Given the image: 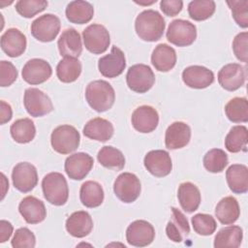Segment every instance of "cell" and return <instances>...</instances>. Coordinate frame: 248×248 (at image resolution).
I'll return each instance as SVG.
<instances>
[{
  "label": "cell",
  "mask_w": 248,
  "mask_h": 248,
  "mask_svg": "<svg viewBox=\"0 0 248 248\" xmlns=\"http://www.w3.org/2000/svg\"><path fill=\"white\" fill-rule=\"evenodd\" d=\"M202 162L204 168L213 173L223 171L229 163L227 153L220 148H213L207 151Z\"/></svg>",
  "instance_id": "ab89813d"
},
{
  "label": "cell",
  "mask_w": 248,
  "mask_h": 248,
  "mask_svg": "<svg viewBox=\"0 0 248 248\" xmlns=\"http://www.w3.org/2000/svg\"><path fill=\"white\" fill-rule=\"evenodd\" d=\"M191 222L194 231L200 235H210L217 228L214 217L209 214L198 213L192 217Z\"/></svg>",
  "instance_id": "60d3db41"
},
{
  "label": "cell",
  "mask_w": 248,
  "mask_h": 248,
  "mask_svg": "<svg viewBox=\"0 0 248 248\" xmlns=\"http://www.w3.org/2000/svg\"><path fill=\"white\" fill-rule=\"evenodd\" d=\"M177 198L182 209L188 213L196 211L201 203V192L192 182H183L179 185Z\"/></svg>",
  "instance_id": "f1b7e54d"
},
{
  "label": "cell",
  "mask_w": 248,
  "mask_h": 248,
  "mask_svg": "<svg viewBox=\"0 0 248 248\" xmlns=\"http://www.w3.org/2000/svg\"><path fill=\"white\" fill-rule=\"evenodd\" d=\"M23 104L27 112L33 117L44 116L53 110L50 98L42 90L34 87L25 90Z\"/></svg>",
  "instance_id": "30bf717a"
},
{
  "label": "cell",
  "mask_w": 248,
  "mask_h": 248,
  "mask_svg": "<svg viewBox=\"0 0 248 248\" xmlns=\"http://www.w3.org/2000/svg\"><path fill=\"white\" fill-rule=\"evenodd\" d=\"M18 211L28 224H39L46 217V209L44 202L34 196H27L21 200Z\"/></svg>",
  "instance_id": "ffe728a7"
},
{
  "label": "cell",
  "mask_w": 248,
  "mask_h": 248,
  "mask_svg": "<svg viewBox=\"0 0 248 248\" xmlns=\"http://www.w3.org/2000/svg\"><path fill=\"white\" fill-rule=\"evenodd\" d=\"M182 80L188 87L203 89L213 83L214 74L206 67L193 65L183 70Z\"/></svg>",
  "instance_id": "d6986e66"
},
{
  "label": "cell",
  "mask_w": 248,
  "mask_h": 248,
  "mask_svg": "<svg viewBox=\"0 0 248 248\" xmlns=\"http://www.w3.org/2000/svg\"><path fill=\"white\" fill-rule=\"evenodd\" d=\"M65 13L66 17L70 22L75 24H84L92 19L94 16V8L87 1L76 0L67 5Z\"/></svg>",
  "instance_id": "f546056e"
},
{
  "label": "cell",
  "mask_w": 248,
  "mask_h": 248,
  "mask_svg": "<svg viewBox=\"0 0 248 248\" xmlns=\"http://www.w3.org/2000/svg\"><path fill=\"white\" fill-rule=\"evenodd\" d=\"M46 0H19L16 3V11L23 17L31 18L47 7Z\"/></svg>",
  "instance_id": "b9f144b4"
},
{
  "label": "cell",
  "mask_w": 248,
  "mask_h": 248,
  "mask_svg": "<svg viewBox=\"0 0 248 248\" xmlns=\"http://www.w3.org/2000/svg\"><path fill=\"white\" fill-rule=\"evenodd\" d=\"M126 81L132 91L145 93L154 85L155 75L148 65L135 64L129 68L126 75Z\"/></svg>",
  "instance_id": "5b68a950"
},
{
  "label": "cell",
  "mask_w": 248,
  "mask_h": 248,
  "mask_svg": "<svg viewBox=\"0 0 248 248\" xmlns=\"http://www.w3.org/2000/svg\"><path fill=\"white\" fill-rule=\"evenodd\" d=\"M167 40L176 46H188L197 38L196 26L185 19L172 20L166 33Z\"/></svg>",
  "instance_id": "52a82bcc"
},
{
  "label": "cell",
  "mask_w": 248,
  "mask_h": 248,
  "mask_svg": "<svg viewBox=\"0 0 248 248\" xmlns=\"http://www.w3.org/2000/svg\"><path fill=\"white\" fill-rule=\"evenodd\" d=\"M232 11V17L238 26L242 28L248 27V0H232L227 1Z\"/></svg>",
  "instance_id": "7bdbcfd3"
},
{
  "label": "cell",
  "mask_w": 248,
  "mask_h": 248,
  "mask_svg": "<svg viewBox=\"0 0 248 248\" xmlns=\"http://www.w3.org/2000/svg\"><path fill=\"white\" fill-rule=\"evenodd\" d=\"M131 122L138 132L143 134L151 133L158 126L159 114L151 106H140L133 111Z\"/></svg>",
  "instance_id": "ac0fdd59"
},
{
  "label": "cell",
  "mask_w": 248,
  "mask_h": 248,
  "mask_svg": "<svg viewBox=\"0 0 248 248\" xmlns=\"http://www.w3.org/2000/svg\"><path fill=\"white\" fill-rule=\"evenodd\" d=\"M11 244L14 248H33L36 245V237L29 229L19 228L16 231Z\"/></svg>",
  "instance_id": "ee69618b"
},
{
  "label": "cell",
  "mask_w": 248,
  "mask_h": 248,
  "mask_svg": "<svg viewBox=\"0 0 248 248\" xmlns=\"http://www.w3.org/2000/svg\"><path fill=\"white\" fill-rule=\"evenodd\" d=\"M183 8L181 0H162L160 2L161 11L168 16H175Z\"/></svg>",
  "instance_id": "7dc6e473"
},
{
  "label": "cell",
  "mask_w": 248,
  "mask_h": 248,
  "mask_svg": "<svg viewBox=\"0 0 248 248\" xmlns=\"http://www.w3.org/2000/svg\"><path fill=\"white\" fill-rule=\"evenodd\" d=\"M140 179L136 174L131 172L120 173L113 183L115 196L125 203L135 202L140 197Z\"/></svg>",
  "instance_id": "9c48e42d"
},
{
  "label": "cell",
  "mask_w": 248,
  "mask_h": 248,
  "mask_svg": "<svg viewBox=\"0 0 248 248\" xmlns=\"http://www.w3.org/2000/svg\"><path fill=\"white\" fill-rule=\"evenodd\" d=\"M26 37L16 28H9L1 36V48L10 57H18L26 49Z\"/></svg>",
  "instance_id": "7402d4cb"
},
{
  "label": "cell",
  "mask_w": 248,
  "mask_h": 248,
  "mask_svg": "<svg viewBox=\"0 0 248 248\" xmlns=\"http://www.w3.org/2000/svg\"><path fill=\"white\" fill-rule=\"evenodd\" d=\"M245 68L237 63H230L221 68L218 72V82L228 91L239 89L245 82Z\"/></svg>",
  "instance_id": "9a60e30c"
},
{
  "label": "cell",
  "mask_w": 248,
  "mask_h": 248,
  "mask_svg": "<svg viewBox=\"0 0 248 248\" xmlns=\"http://www.w3.org/2000/svg\"><path fill=\"white\" fill-rule=\"evenodd\" d=\"M216 4L212 0H194L188 4L189 16L196 21L209 18L215 12Z\"/></svg>",
  "instance_id": "f35d334b"
},
{
  "label": "cell",
  "mask_w": 248,
  "mask_h": 248,
  "mask_svg": "<svg viewBox=\"0 0 248 248\" xmlns=\"http://www.w3.org/2000/svg\"><path fill=\"white\" fill-rule=\"evenodd\" d=\"M155 237L153 226L145 220L132 222L126 230L127 242L136 247H145L152 243Z\"/></svg>",
  "instance_id": "7c38bea8"
},
{
  "label": "cell",
  "mask_w": 248,
  "mask_h": 248,
  "mask_svg": "<svg viewBox=\"0 0 248 248\" xmlns=\"http://www.w3.org/2000/svg\"><path fill=\"white\" fill-rule=\"evenodd\" d=\"M11 136L18 143H28L36 136V127L30 118H20L16 120L10 128Z\"/></svg>",
  "instance_id": "e575fe53"
},
{
  "label": "cell",
  "mask_w": 248,
  "mask_h": 248,
  "mask_svg": "<svg viewBox=\"0 0 248 248\" xmlns=\"http://www.w3.org/2000/svg\"><path fill=\"white\" fill-rule=\"evenodd\" d=\"M43 194L46 202L53 205H63L69 198L68 183L60 172H49L42 180Z\"/></svg>",
  "instance_id": "3957f363"
},
{
  "label": "cell",
  "mask_w": 248,
  "mask_h": 248,
  "mask_svg": "<svg viewBox=\"0 0 248 248\" xmlns=\"http://www.w3.org/2000/svg\"><path fill=\"white\" fill-rule=\"evenodd\" d=\"M57 46L59 53L63 57L78 58L82 52L80 35L74 28H69L62 32L57 41Z\"/></svg>",
  "instance_id": "cb8c5ba5"
},
{
  "label": "cell",
  "mask_w": 248,
  "mask_h": 248,
  "mask_svg": "<svg viewBox=\"0 0 248 248\" xmlns=\"http://www.w3.org/2000/svg\"><path fill=\"white\" fill-rule=\"evenodd\" d=\"M126 67V59L124 52L113 46L110 49V52L98 61V69L102 76L113 78L120 76Z\"/></svg>",
  "instance_id": "4fadbf2b"
},
{
  "label": "cell",
  "mask_w": 248,
  "mask_h": 248,
  "mask_svg": "<svg viewBox=\"0 0 248 248\" xmlns=\"http://www.w3.org/2000/svg\"><path fill=\"white\" fill-rule=\"evenodd\" d=\"M93 158L84 152H78L70 155L65 160L64 169L67 175L73 180L83 179L93 168Z\"/></svg>",
  "instance_id": "2e32d148"
},
{
  "label": "cell",
  "mask_w": 248,
  "mask_h": 248,
  "mask_svg": "<svg viewBox=\"0 0 248 248\" xmlns=\"http://www.w3.org/2000/svg\"><path fill=\"white\" fill-rule=\"evenodd\" d=\"M12 180L15 188L19 192H30L38 183V172L35 166L28 162L16 164L12 171Z\"/></svg>",
  "instance_id": "8fae6325"
},
{
  "label": "cell",
  "mask_w": 248,
  "mask_h": 248,
  "mask_svg": "<svg viewBox=\"0 0 248 248\" xmlns=\"http://www.w3.org/2000/svg\"><path fill=\"white\" fill-rule=\"evenodd\" d=\"M82 39L85 48L93 54L104 53L110 44L108 29L98 23L88 25L82 32Z\"/></svg>",
  "instance_id": "8992f818"
},
{
  "label": "cell",
  "mask_w": 248,
  "mask_h": 248,
  "mask_svg": "<svg viewBox=\"0 0 248 248\" xmlns=\"http://www.w3.org/2000/svg\"><path fill=\"white\" fill-rule=\"evenodd\" d=\"M61 27L60 19L52 14H46L37 17L31 23V34L40 42L47 43L53 41Z\"/></svg>",
  "instance_id": "ba28073f"
},
{
  "label": "cell",
  "mask_w": 248,
  "mask_h": 248,
  "mask_svg": "<svg viewBox=\"0 0 248 248\" xmlns=\"http://www.w3.org/2000/svg\"><path fill=\"white\" fill-rule=\"evenodd\" d=\"M97 159L103 167L113 170H121L125 166L123 153L113 146H103L98 152Z\"/></svg>",
  "instance_id": "d590c367"
},
{
  "label": "cell",
  "mask_w": 248,
  "mask_h": 248,
  "mask_svg": "<svg viewBox=\"0 0 248 248\" xmlns=\"http://www.w3.org/2000/svg\"><path fill=\"white\" fill-rule=\"evenodd\" d=\"M145 169L156 177H164L170 173L172 163L169 152L166 150H151L143 160Z\"/></svg>",
  "instance_id": "e0dca14e"
},
{
  "label": "cell",
  "mask_w": 248,
  "mask_h": 248,
  "mask_svg": "<svg viewBox=\"0 0 248 248\" xmlns=\"http://www.w3.org/2000/svg\"><path fill=\"white\" fill-rule=\"evenodd\" d=\"M248 141V130L243 125L233 126L225 139V147L229 152L237 153L246 151Z\"/></svg>",
  "instance_id": "8d00e7d4"
},
{
  "label": "cell",
  "mask_w": 248,
  "mask_h": 248,
  "mask_svg": "<svg viewBox=\"0 0 248 248\" xmlns=\"http://www.w3.org/2000/svg\"><path fill=\"white\" fill-rule=\"evenodd\" d=\"M166 27L164 17L154 10H144L135 21V30L140 39L145 42H156L161 39Z\"/></svg>",
  "instance_id": "6da1fadb"
},
{
  "label": "cell",
  "mask_w": 248,
  "mask_h": 248,
  "mask_svg": "<svg viewBox=\"0 0 248 248\" xmlns=\"http://www.w3.org/2000/svg\"><path fill=\"white\" fill-rule=\"evenodd\" d=\"M52 74L51 66L48 62L41 58L28 60L22 68V78L31 85L41 84L46 81Z\"/></svg>",
  "instance_id": "5bb4252c"
},
{
  "label": "cell",
  "mask_w": 248,
  "mask_h": 248,
  "mask_svg": "<svg viewBox=\"0 0 248 248\" xmlns=\"http://www.w3.org/2000/svg\"><path fill=\"white\" fill-rule=\"evenodd\" d=\"M191 139V129L188 124L176 121L171 123L165 134V144L168 149H179L186 146Z\"/></svg>",
  "instance_id": "44dd1931"
},
{
  "label": "cell",
  "mask_w": 248,
  "mask_h": 248,
  "mask_svg": "<svg viewBox=\"0 0 248 248\" xmlns=\"http://www.w3.org/2000/svg\"><path fill=\"white\" fill-rule=\"evenodd\" d=\"M225 113L228 119L233 123L248 121V101L244 97H235L225 106Z\"/></svg>",
  "instance_id": "74e56055"
},
{
  "label": "cell",
  "mask_w": 248,
  "mask_h": 248,
  "mask_svg": "<svg viewBox=\"0 0 248 248\" xmlns=\"http://www.w3.org/2000/svg\"><path fill=\"white\" fill-rule=\"evenodd\" d=\"M104 197V190L100 183L92 180L82 183L79 190V199L84 206L88 208L98 207L103 203Z\"/></svg>",
  "instance_id": "1f68e13d"
},
{
  "label": "cell",
  "mask_w": 248,
  "mask_h": 248,
  "mask_svg": "<svg viewBox=\"0 0 248 248\" xmlns=\"http://www.w3.org/2000/svg\"><path fill=\"white\" fill-rule=\"evenodd\" d=\"M13 225L6 220H1L0 221V242H6L9 240L13 233Z\"/></svg>",
  "instance_id": "c3c4849f"
},
{
  "label": "cell",
  "mask_w": 248,
  "mask_h": 248,
  "mask_svg": "<svg viewBox=\"0 0 248 248\" xmlns=\"http://www.w3.org/2000/svg\"><path fill=\"white\" fill-rule=\"evenodd\" d=\"M17 78V70L10 61L0 62V85L2 87L12 85Z\"/></svg>",
  "instance_id": "bcb514c9"
},
{
  "label": "cell",
  "mask_w": 248,
  "mask_h": 248,
  "mask_svg": "<svg viewBox=\"0 0 248 248\" xmlns=\"http://www.w3.org/2000/svg\"><path fill=\"white\" fill-rule=\"evenodd\" d=\"M80 135L72 125H60L56 127L50 136V143L54 151L59 154H70L78 149Z\"/></svg>",
  "instance_id": "277c9868"
},
{
  "label": "cell",
  "mask_w": 248,
  "mask_h": 248,
  "mask_svg": "<svg viewBox=\"0 0 248 248\" xmlns=\"http://www.w3.org/2000/svg\"><path fill=\"white\" fill-rule=\"evenodd\" d=\"M151 63L159 72H169L176 64V52L167 44H159L152 51Z\"/></svg>",
  "instance_id": "83f0119b"
},
{
  "label": "cell",
  "mask_w": 248,
  "mask_h": 248,
  "mask_svg": "<svg viewBox=\"0 0 248 248\" xmlns=\"http://www.w3.org/2000/svg\"><path fill=\"white\" fill-rule=\"evenodd\" d=\"M1 177H2V185H3V190H2V197H1V200L4 199L5 195H6V192H7V189H9V182L5 176L4 173H1Z\"/></svg>",
  "instance_id": "f907efd6"
},
{
  "label": "cell",
  "mask_w": 248,
  "mask_h": 248,
  "mask_svg": "<svg viewBox=\"0 0 248 248\" xmlns=\"http://www.w3.org/2000/svg\"><path fill=\"white\" fill-rule=\"evenodd\" d=\"M232 50L235 57L244 63L248 61V33H238L232 41Z\"/></svg>",
  "instance_id": "f6af8a7d"
},
{
  "label": "cell",
  "mask_w": 248,
  "mask_h": 248,
  "mask_svg": "<svg viewBox=\"0 0 248 248\" xmlns=\"http://www.w3.org/2000/svg\"><path fill=\"white\" fill-rule=\"evenodd\" d=\"M81 63L78 58L64 57L56 67V76L64 83L76 81L81 74Z\"/></svg>",
  "instance_id": "836d02e7"
},
{
  "label": "cell",
  "mask_w": 248,
  "mask_h": 248,
  "mask_svg": "<svg viewBox=\"0 0 248 248\" xmlns=\"http://www.w3.org/2000/svg\"><path fill=\"white\" fill-rule=\"evenodd\" d=\"M65 227L72 236L82 238L91 232L93 229V220L88 212L78 210L72 213L67 218Z\"/></svg>",
  "instance_id": "603a6c76"
},
{
  "label": "cell",
  "mask_w": 248,
  "mask_h": 248,
  "mask_svg": "<svg viewBox=\"0 0 248 248\" xmlns=\"http://www.w3.org/2000/svg\"><path fill=\"white\" fill-rule=\"evenodd\" d=\"M166 233L173 242L183 241L190 233V226L187 218L175 207H171V217L167 224Z\"/></svg>",
  "instance_id": "d4e9b609"
},
{
  "label": "cell",
  "mask_w": 248,
  "mask_h": 248,
  "mask_svg": "<svg viewBox=\"0 0 248 248\" xmlns=\"http://www.w3.org/2000/svg\"><path fill=\"white\" fill-rule=\"evenodd\" d=\"M82 132L90 140L105 142L111 139L114 129L108 120L102 117H95L84 125Z\"/></svg>",
  "instance_id": "484cf974"
},
{
  "label": "cell",
  "mask_w": 248,
  "mask_h": 248,
  "mask_svg": "<svg viewBox=\"0 0 248 248\" xmlns=\"http://www.w3.org/2000/svg\"><path fill=\"white\" fill-rule=\"evenodd\" d=\"M13 117V110L11 106L5 101L0 102V124L9 122Z\"/></svg>",
  "instance_id": "681fc988"
},
{
  "label": "cell",
  "mask_w": 248,
  "mask_h": 248,
  "mask_svg": "<svg viewBox=\"0 0 248 248\" xmlns=\"http://www.w3.org/2000/svg\"><path fill=\"white\" fill-rule=\"evenodd\" d=\"M229 188L234 194H244L248 191V168L245 165L233 164L226 171Z\"/></svg>",
  "instance_id": "4316f807"
},
{
  "label": "cell",
  "mask_w": 248,
  "mask_h": 248,
  "mask_svg": "<svg viewBox=\"0 0 248 248\" xmlns=\"http://www.w3.org/2000/svg\"><path fill=\"white\" fill-rule=\"evenodd\" d=\"M240 208L235 198L228 196L223 198L215 207V216L223 225H232L237 221Z\"/></svg>",
  "instance_id": "4dcf8cb0"
},
{
  "label": "cell",
  "mask_w": 248,
  "mask_h": 248,
  "mask_svg": "<svg viewBox=\"0 0 248 248\" xmlns=\"http://www.w3.org/2000/svg\"><path fill=\"white\" fill-rule=\"evenodd\" d=\"M243 231L239 226H228L221 229L214 237L215 248H237L240 246Z\"/></svg>",
  "instance_id": "d6a6232c"
},
{
  "label": "cell",
  "mask_w": 248,
  "mask_h": 248,
  "mask_svg": "<svg viewBox=\"0 0 248 248\" xmlns=\"http://www.w3.org/2000/svg\"><path fill=\"white\" fill-rule=\"evenodd\" d=\"M85 99L94 110L104 112L113 106L115 92L113 87L108 81L98 79L91 81L86 86Z\"/></svg>",
  "instance_id": "7a4b0ae2"
}]
</instances>
